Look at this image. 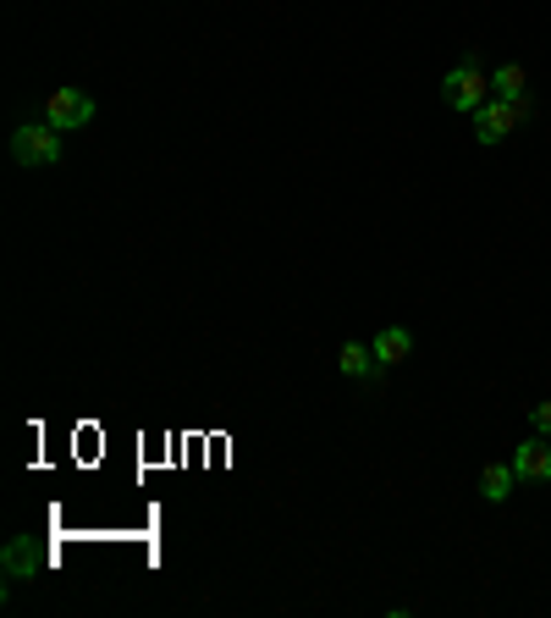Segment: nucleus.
<instances>
[{
	"label": "nucleus",
	"instance_id": "f257e3e1",
	"mask_svg": "<svg viewBox=\"0 0 551 618\" xmlns=\"http://www.w3.org/2000/svg\"><path fill=\"white\" fill-rule=\"evenodd\" d=\"M441 100L452 106V111H463V117H474L485 100H491V78L474 67V61H458L447 78H441Z\"/></svg>",
	"mask_w": 551,
	"mask_h": 618
},
{
	"label": "nucleus",
	"instance_id": "f03ea898",
	"mask_svg": "<svg viewBox=\"0 0 551 618\" xmlns=\"http://www.w3.org/2000/svg\"><path fill=\"white\" fill-rule=\"evenodd\" d=\"M11 160L17 166H61V128H50V122L17 128L11 133Z\"/></svg>",
	"mask_w": 551,
	"mask_h": 618
},
{
	"label": "nucleus",
	"instance_id": "7ed1b4c3",
	"mask_svg": "<svg viewBox=\"0 0 551 618\" xmlns=\"http://www.w3.org/2000/svg\"><path fill=\"white\" fill-rule=\"evenodd\" d=\"M519 122H524V100H485L480 111H474V139L480 144H502L508 133H519Z\"/></svg>",
	"mask_w": 551,
	"mask_h": 618
},
{
	"label": "nucleus",
	"instance_id": "20e7f679",
	"mask_svg": "<svg viewBox=\"0 0 551 618\" xmlns=\"http://www.w3.org/2000/svg\"><path fill=\"white\" fill-rule=\"evenodd\" d=\"M44 122L61 128V133H78V128L94 122V100H89L83 89H56V94L44 100Z\"/></svg>",
	"mask_w": 551,
	"mask_h": 618
},
{
	"label": "nucleus",
	"instance_id": "39448f33",
	"mask_svg": "<svg viewBox=\"0 0 551 618\" xmlns=\"http://www.w3.org/2000/svg\"><path fill=\"white\" fill-rule=\"evenodd\" d=\"M513 469H519V486H547L551 480V442H519L513 453Z\"/></svg>",
	"mask_w": 551,
	"mask_h": 618
},
{
	"label": "nucleus",
	"instance_id": "423d86ee",
	"mask_svg": "<svg viewBox=\"0 0 551 618\" xmlns=\"http://www.w3.org/2000/svg\"><path fill=\"white\" fill-rule=\"evenodd\" d=\"M370 348H375V365L392 370V365H403V359L413 353V331L409 326H381V337H375Z\"/></svg>",
	"mask_w": 551,
	"mask_h": 618
},
{
	"label": "nucleus",
	"instance_id": "0eeeda50",
	"mask_svg": "<svg viewBox=\"0 0 551 618\" xmlns=\"http://www.w3.org/2000/svg\"><path fill=\"white\" fill-rule=\"evenodd\" d=\"M6 569H11V580H33V575L50 569V552L33 547V541H11L6 547Z\"/></svg>",
	"mask_w": 551,
	"mask_h": 618
},
{
	"label": "nucleus",
	"instance_id": "6e6552de",
	"mask_svg": "<svg viewBox=\"0 0 551 618\" xmlns=\"http://www.w3.org/2000/svg\"><path fill=\"white\" fill-rule=\"evenodd\" d=\"M337 365H342V376H348V381H370V376L381 370V365H375V348H370V342H342Z\"/></svg>",
	"mask_w": 551,
	"mask_h": 618
},
{
	"label": "nucleus",
	"instance_id": "1a4fd4ad",
	"mask_svg": "<svg viewBox=\"0 0 551 618\" xmlns=\"http://www.w3.org/2000/svg\"><path fill=\"white\" fill-rule=\"evenodd\" d=\"M513 486H519L513 459H508V464H485V475H480V497H485V502H508V497H513Z\"/></svg>",
	"mask_w": 551,
	"mask_h": 618
},
{
	"label": "nucleus",
	"instance_id": "9d476101",
	"mask_svg": "<svg viewBox=\"0 0 551 618\" xmlns=\"http://www.w3.org/2000/svg\"><path fill=\"white\" fill-rule=\"evenodd\" d=\"M491 94H497V100H524V67H513V61L497 67V72H491Z\"/></svg>",
	"mask_w": 551,
	"mask_h": 618
},
{
	"label": "nucleus",
	"instance_id": "9b49d317",
	"mask_svg": "<svg viewBox=\"0 0 551 618\" xmlns=\"http://www.w3.org/2000/svg\"><path fill=\"white\" fill-rule=\"evenodd\" d=\"M530 426H535V437H551V398L530 409Z\"/></svg>",
	"mask_w": 551,
	"mask_h": 618
}]
</instances>
